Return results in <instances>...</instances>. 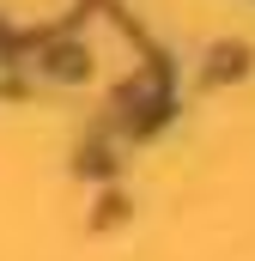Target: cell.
<instances>
[{
	"label": "cell",
	"instance_id": "6da1fadb",
	"mask_svg": "<svg viewBox=\"0 0 255 261\" xmlns=\"http://www.w3.org/2000/svg\"><path fill=\"white\" fill-rule=\"evenodd\" d=\"M49 73H55V79H79V73H85V55H79V49H49Z\"/></svg>",
	"mask_w": 255,
	"mask_h": 261
}]
</instances>
